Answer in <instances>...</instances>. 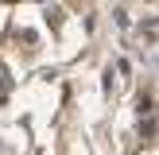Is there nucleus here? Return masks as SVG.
I'll return each mask as SVG.
<instances>
[{
	"label": "nucleus",
	"mask_w": 159,
	"mask_h": 155,
	"mask_svg": "<svg viewBox=\"0 0 159 155\" xmlns=\"http://www.w3.org/2000/svg\"><path fill=\"white\" fill-rule=\"evenodd\" d=\"M8 89H12V82H8V70L0 66V105H4V97H8Z\"/></svg>",
	"instance_id": "obj_1"
}]
</instances>
